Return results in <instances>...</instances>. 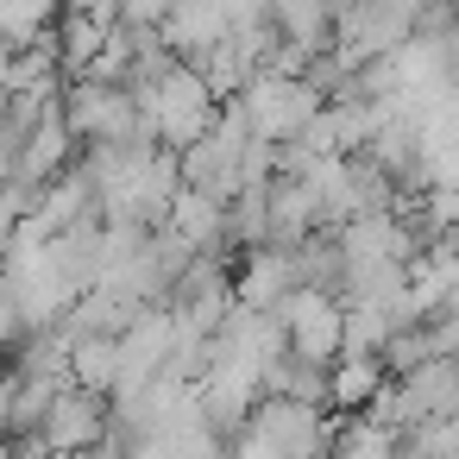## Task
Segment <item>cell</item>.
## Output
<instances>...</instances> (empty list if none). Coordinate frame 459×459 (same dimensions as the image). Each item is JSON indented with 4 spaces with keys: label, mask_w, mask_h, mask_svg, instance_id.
<instances>
[{
    "label": "cell",
    "mask_w": 459,
    "mask_h": 459,
    "mask_svg": "<svg viewBox=\"0 0 459 459\" xmlns=\"http://www.w3.org/2000/svg\"><path fill=\"white\" fill-rule=\"evenodd\" d=\"M70 377L101 390V396H114V384H120V333H76L70 340Z\"/></svg>",
    "instance_id": "9"
},
{
    "label": "cell",
    "mask_w": 459,
    "mask_h": 459,
    "mask_svg": "<svg viewBox=\"0 0 459 459\" xmlns=\"http://www.w3.org/2000/svg\"><path fill=\"white\" fill-rule=\"evenodd\" d=\"M101 440H108V396H101V390H89V384H76V377H64V384L51 390L45 421H39V434H32L26 446L89 453V446H101Z\"/></svg>",
    "instance_id": "5"
},
{
    "label": "cell",
    "mask_w": 459,
    "mask_h": 459,
    "mask_svg": "<svg viewBox=\"0 0 459 459\" xmlns=\"http://www.w3.org/2000/svg\"><path fill=\"white\" fill-rule=\"evenodd\" d=\"M239 101V114H246V126L258 133V139H277V145H290L302 126H308V114L327 101L302 70H277V64H258L252 76H246V89L233 95Z\"/></svg>",
    "instance_id": "3"
},
{
    "label": "cell",
    "mask_w": 459,
    "mask_h": 459,
    "mask_svg": "<svg viewBox=\"0 0 459 459\" xmlns=\"http://www.w3.org/2000/svg\"><path fill=\"white\" fill-rule=\"evenodd\" d=\"M108 26H114V20H101V13H76V7H64V20H57L64 76H89V64H95V51H101Z\"/></svg>",
    "instance_id": "10"
},
{
    "label": "cell",
    "mask_w": 459,
    "mask_h": 459,
    "mask_svg": "<svg viewBox=\"0 0 459 459\" xmlns=\"http://www.w3.org/2000/svg\"><path fill=\"white\" fill-rule=\"evenodd\" d=\"M453 239H459V221H453Z\"/></svg>",
    "instance_id": "16"
},
{
    "label": "cell",
    "mask_w": 459,
    "mask_h": 459,
    "mask_svg": "<svg viewBox=\"0 0 459 459\" xmlns=\"http://www.w3.org/2000/svg\"><path fill=\"white\" fill-rule=\"evenodd\" d=\"M164 227L170 233H183L195 252H214L221 239H227V202H214V195H202V189H177L170 195V208H164Z\"/></svg>",
    "instance_id": "7"
},
{
    "label": "cell",
    "mask_w": 459,
    "mask_h": 459,
    "mask_svg": "<svg viewBox=\"0 0 459 459\" xmlns=\"http://www.w3.org/2000/svg\"><path fill=\"white\" fill-rule=\"evenodd\" d=\"M290 290H296V258H290V246H277V239L246 246L239 277H233V302H246V308H277Z\"/></svg>",
    "instance_id": "6"
},
{
    "label": "cell",
    "mask_w": 459,
    "mask_h": 459,
    "mask_svg": "<svg viewBox=\"0 0 459 459\" xmlns=\"http://www.w3.org/2000/svg\"><path fill=\"white\" fill-rule=\"evenodd\" d=\"M64 7H76V13H101V20H114V0H64Z\"/></svg>",
    "instance_id": "14"
},
{
    "label": "cell",
    "mask_w": 459,
    "mask_h": 459,
    "mask_svg": "<svg viewBox=\"0 0 459 459\" xmlns=\"http://www.w3.org/2000/svg\"><path fill=\"white\" fill-rule=\"evenodd\" d=\"M327 434L333 421H321V403H302V396H283V390H264L246 421L227 434V446L239 453H327Z\"/></svg>",
    "instance_id": "2"
},
{
    "label": "cell",
    "mask_w": 459,
    "mask_h": 459,
    "mask_svg": "<svg viewBox=\"0 0 459 459\" xmlns=\"http://www.w3.org/2000/svg\"><path fill=\"white\" fill-rule=\"evenodd\" d=\"M277 321H283L290 352H302V359H315V365H333V359H340V333H346V296L315 290V283H296V290L277 302Z\"/></svg>",
    "instance_id": "4"
},
{
    "label": "cell",
    "mask_w": 459,
    "mask_h": 459,
    "mask_svg": "<svg viewBox=\"0 0 459 459\" xmlns=\"http://www.w3.org/2000/svg\"><path fill=\"white\" fill-rule=\"evenodd\" d=\"M57 7H64V0H0V39H7L13 51L32 45L39 32H51Z\"/></svg>",
    "instance_id": "12"
},
{
    "label": "cell",
    "mask_w": 459,
    "mask_h": 459,
    "mask_svg": "<svg viewBox=\"0 0 459 459\" xmlns=\"http://www.w3.org/2000/svg\"><path fill=\"white\" fill-rule=\"evenodd\" d=\"M7 64H13V45L0 39V89H7Z\"/></svg>",
    "instance_id": "15"
},
{
    "label": "cell",
    "mask_w": 459,
    "mask_h": 459,
    "mask_svg": "<svg viewBox=\"0 0 459 459\" xmlns=\"http://www.w3.org/2000/svg\"><path fill=\"white\" fill-rule=\"evenodd\" d=\"M396 333L390 308L384 302H346V333H340V352H384V340Z\"/></svg>",
    "instance_id": "11"
},
{
    "label": "cell",
    "mask_w": 459,
    "mask_h": 459,
    "mask_svg": "<svg viewBox=\"0 0 459 459\" xmlns=\"http://www.w3.org/2000/svg\"><path fill=\"white\" fill-rule=\"evenodd\" d=\"M377 384H384V359L377 352H340L333 365H327V403L346 415V409H365L371 396H377Z\"/></svg>",
    "instance_id": "8"
},
{
    "label": "cell",
    "mask_w": 459,
    "mask_h": 459,
    "mask_svg": "<svg viewBox=\"0 0 459 459\" xmlns=\"http://www.w3.org/2000/svg\"><path fill=\"white\" fill-rule=\"evenodd\" d=\"M170 13V0H114V20H126V26H158Z\"/></svg>",
    "instance_id": "13"
},
{
    "label": "cell",
    "mask_w": 459,
    "mask_h": 459,
    "mask_svg": "<svg viewBox=\"0 0 459 459\" xmlns=\"http://www.w3.org/2000/svg\"><path fill=\"white\" fill-rule=\"evenodd\" d=\"M214 108H221V95L202 82V70L189 57H177L152 89H139V114H145L152 139L170 145V152H183L189 139H202L208 120H214Z\"/></svg>",
    "instance_id": "1"
}]
</instances>
